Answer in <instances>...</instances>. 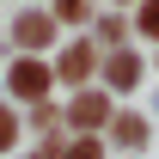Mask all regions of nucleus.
<instances>
[{
    "mask_svg": "<svg viewBox=\"0 0 159 159\" xmlns=\"http://www.w3.org/2000/svg\"><path fill=\"white\" fill-rule=\"evenodd\" d=\"M12 92H19V98H43V92H49V67H43V61H19V67H12Z\"/></svg>",
    "mask_w": 159,
    "mask_h": 159,
    "instance_id": "obj_1",
    "label": "nucleus"
},
{
    "mask_svg": "<svg viewBox=\"0 0 159 159\" xmlns=\"http://www.w3.org/2000/svg\"><path fill=\"white\" fill-rule=\"evenodd\" d=\"M67 116H74L80 129H104V122H110V104H104V92H80Z\"/></svg>",
    "mask_w": 159,
    "mask_h": 159,
    "instance_id": "obj_2",
    "label": "nucleus"
},
{
    "mask_svg": "<svg viewBox=\"0 0 159 159\" xmlns=\"http://www.w3.org/2000/svg\"><path fill=\"white\" fill-rule=\"evenodd\" d=\"M49 31H55V19H49V12H25V19L12 25V37H19L25 49H43V43H49Z\"/></svg>",
    "mask_w": 159,
    "mask_h": 159,
    "instance_id": "obj_3",
    "label": "nucleus"
},
{
    "mask_svg": "<svg viewBox=\"0 0 159 159\" xmlns=\"http://www.w3.org/2000/svg\"><path fill=\"white\" fill-rule=\"evenodd\" d=\"M86 74H92V43H74L61 55V80H86Z\"/></svg>",
    "mask_w": 159,
    "mask_h": 159,
    "instance_id": "obj_4",
    "label": "nucleus"
},
{
    "mask_svg": "<svg viewBox=\"0 0 159 159\" xmlns=\"http://www.w3.org/2000/svg\"><path fill=\"white\" fill-rule=\"evenodd\" d=\"M141 80V61L129 55V49H116V55H110V86H135Z\"/></svg>",
    "mask_w": 159,
    "mask_h": 159,
    "instance_id": "obj_5",
    "label": "nucleus"
},
{
    "mask_svg": "<svg viewBox=\"0 0 159 159\" xmlns=\"http://www.w3.org/2000/svg\"><path fill=\"white\" fill-rule=\"evenodd\" d=\"M116 141L122 147H141V141H147V122L141 116H116Z\"/></svg>",
    "mask_w": 159,
    "mask_h": 159,
    "instance_id": "obj_6",
    "label": "nucleus"
},
{
    "mask_svg": "<svg viewBox=\"0 0 159 159\" xmlns=\"http://www.w3.org/2000/svg\"><path fill=\"white\" fill-rule=\"evenodd\" d=\"M12 141H19V116H12V110H6V104H0V153H6V147H12Z\"/></svg>",
    "mask_w": 159,
    "mask_h": 159,
    "instance_id": "obj_7",
    "label": "nucleus"
},
{
    "mask_svg": "<svg viewBox=\"0 0 159 159\" xmlns=\"http://www.w3.org/2000/svg\"><path fill=\"white\" fill-rule=\"evenodd\" d=\"M61 159H104V147H98V141H92V135H86V141H74V147H67V153H61Z\"/></svg>",
    "mask_w": 159,
    "mask_h": 159,
    "instance_id": "obj_8",
    "label": "nucleus"
},
{
    "mask_svg": "<svg viewBox=\"0 0 159 159\" xmlns=\"http://www.w3.org/2000/svg\"><path fill=\"white\" fill-rule=\"evenodd\" d=\"M141 31L159 37V0H141Z\"/></svg>",
    "mask_w": 159,
    "mask_h": 159,
    "instance_id": "obj_9",
    "label": "nucleus"
},
{
    "mask_svg": "<svg viewBox=\"0 0 159 159\" xmlns=\"http://www.w3.org/2000/svg\"><path fill=\"white\" fill-rule=\"evenodd\" d=\"M55 12H61V19H80V12H86V0H55Z\"/></svg>",
    "mask_w": 159,
    "mask_h": 159,
    "instance_id": "obj_10",
    "label": "nucleus"
}]
</instances>
